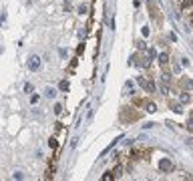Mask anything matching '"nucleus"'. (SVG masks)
I'll use <instances>...</instances> for the list:
<instances>
[{
  "instance_id": "1",
  "label": "nucleus",
  "mask_w": 193,
  "mask_h": 181,
  "mask_svg": "<svg viewBox=\"0 0 193 181\" xmlns=\"http://www.w3.org/2000/svg\"><path fill=\"white\" fill-rule=\"evenodd\" d=\"M26 67L30 68V71H38V68L42 67V60H40V57H38V54H30V57H28Z\"/></svg>"
},
{
  "instance_id": "2",
  "label": "nucleus",
  "mask_w": 193,
  "mask_h": 181,
  "mask_svg": "<svg viewBox=\"0 0 193 181\" xmlns=\"http://www.w3.org/2000/svg\"><path fill=\"white\" fill-rule=\"evenodd\" d=\"M175 169V165H173V161H171V159H161L159 161V171L161 173H171V171Z\"/></svg>"
},
{
  "instance_id": "3",
  "label": "nucleus",
  "mask_w": 193,
  "mask_h": 181,
  "mask_svg": "<svg viewBox=\"0 0 193 181\" xmlns=\"http://www.w3.org/2000/svg\"><path fill=\"white\" fill-rule=\"evenodd\" d=\"M137 83L143 87V90H147V93H155V85H153L149 79H143V77H139V79H137Z\"/></svg>"
},
{
  "instance_id": "4",
  "label": "nucleus",
  "mask_w": 193,
  "mask_h": 181,
  "mask_svg": "<svg viewBox=\"0 0 193 181\" xmlns=\"http://www.w3.org/2000/svg\"><path fill=\"white\" fill-rule=\"evenodd\" d=\"M157 60H159V64H161L163 68H165L167 64H169V57H167V53H161L159 57H157Z\"/></svg>"
},
{
  "instance_id": "5",
  "label": "nucleus",
  "mask_w": 193,
  "mask_h": 181,
  "mask_svg": "<svg viewBox=\"0 0 193 181\" xmlns=\"http://www.w3.org/2000/svg\"><path fill=\"white\" fill-rule=\"evenodd\" d=\"M179 101H181V103H183V105H187V103H189V101H191V95H189V93H187V90H183V93H181V95H179Z\"/></svg>"
},
{
  "instance_id": "6",
  "label": "nucleus",
  "mask_w": 193,
  "mask_h": 181,
  "mask_svg": "<svg viewBox=\"0 0 193 181\" xmlns=\"http://www.w3.org/2000/svg\"><path fill=\"white\" fill-rule=\"evenodd\" d=\"M145 111H147V113H155V111H157V105L153 101H147V103H145Z\"/></svg>"
},
{
  "instance_id": "7",
  "label": "nucleus",
  "mask_w": 193,
  "mask_h": 181,
  "mask_svg": "<svg viewBox=\"0 0 193 181\" xmlns=\"http://www.w3.org/2000/svg\"><path fill=\"white\" fill-rule=\"evenodd\" d=\"M191 8H193V0H183V2H181V10L183 12L191 10Z\"/></svg>"
},
{
  "instance_id": "8",
  "label": "nucleus",
  "mask_w": 193,
  "mask_h": 181,
  "mask_svg": "<svg viewBox=\"0 0 193 181\" xmlns=\"http://www.w3.org/2000/svg\"><path fill=\"white\" fill-rule=\"evenodd\" d=\"M44 97H46V99H54V97H57V90L50 89V87H46V89H44Z\"/></svg>"
},
{
  "instance_id": "9",
  "label": "nucleus",
  "mask_w": 193,
  "mask_h": 181,
  "mask_svg": "<svg viewBox=\"0 0 193 181\" xmlns=\"http://www.w3.org/2000/svg\"><path fill=\"white\" fill-rule=\"evenodd\" d=\"M58 89H61L62 93H67V90L71 89V85H68V81H61V83H58Z\"/></svg>"
},
{
  "instance_id": "10",
  "label": "nucleus",
  "mask_w": 193,
  "mask_h": 181,
  "mask_svg": "<svg viewBox=\"0 0 193 181\" xmlns=\"http://www.w3.org/2000/svg\"><path fill=\"white\" fill-rule=\"evenodd\" d=\"M111 179H115V173L113 171H107V173L103 175V181H111Z\"/></svg>"
},
{
  "instance_id": "11",
  "label": "nucleus",
  "mask_w": 193,
  "mask_h": 181,
  "mask_svg": "<svg viewBox=\"0 0 193 181\" xmlns=\"http://www.w3.org/2000/svg\"><path fill=\"white\" fill-rule=\"evenodd\" d=\"M113 173H115V179H117V177H121V175H123V167H115V171H113Z\"/></svg>"
},
{
  "instance_id": "12",
  "label": "nucleus",
  "mask_w": 193,
  "mask_h": 181,
  "mask_svg": "<svg viewBox=\"0 0 193 181\" xmlns=\"http://www.w3.org/2000/svg\"><path fill=\"white\" fill-rule=\"evenodd\" d=\"M171 111H175V113H181V105H175V103H171Z\"/></svg>"
},
{
  "instance_id": "13",
  "label": "nucleus",
  "mask_w": 193,
  "mask_h": 181,
  "mask_svg": "<svg viewBox=\"0 0 193 181\" xmlns=\"http://www.w3.org/2000/svg\"><path fill=\"white\" fill-rule=\"evenodd\" d=\"M54 113H57V115L62 113V105H61V103H57V105H54Z\"/></svg>"
},
{
  "instance_id": "14",
  "label": "nucleus",
  "mask_w": 193,
  "mask_h": 181,
  "mask_svg": "<svg viewBox=\"0 0 193 181\" xmlns=\"http://www.w3.org/2000/svg\"><path fill=\"white\" fill-rule=\"evenodd\" d=\"M183 87H185V89H191V87H193V83H191L189 79H185V81H183Z\"/></svg>"
},
{
  "instance_id": "15",
  "label": "nucleus",
  "mask_w": 193,
  "mask_h": 181,
  "mask_svg": "<svg viewBox=\"0 0 193 181\" xmlns=\"http://www.w3.org/2000/svg\"><path fill=\"white\" fill-rule=\"evenodd\" d=\"M48 145H50L53 149H57V139H54V137H53V139H48Z\"/></svg>"
},
{
  "instance_id": "16",
  "label": "nucleus",
  "mask_w": 193,
  "mask_h": 181,
  "mask_svg": "<svg viewBox=\"0 0 193 181\" xmlns=\"http://www.w3.org/2000/svg\"><path fill=\"white\" fill-rule=\"evenodd\" d=\"M22 177H24V175H22V173H20V171H16V173H14V175H12V179H22Z\"/></svg>"
},
{
  "instance_id": "17",
  "label": "nucleus",
  "mask_w": 193,
  "mask_h": 181,
  "mask_svg": "<svg viewBox=\"0 0 193 181\" xmlns=\"http://www.w3.org/2000/svg\"><path fill=\"white\" fill-rule=\"evenodd\" d=\"M30 103H32V105H36V103H38V95H32V97H30Z\"/></svg>"
},
{
  "instance_id": "18",
  "label": "nucleus",
  "mask_w": 193,
  "mask_h": 181,
  "mask_svg": "<svg viewBox=\"0 0 193 181\" xmlns=\"http://www.w3.org/2000/svg\"><path fill=\"white\" fill-rule=\"evenodd\" d=\"M141 32H143V36H149V28H147V26L141 28Z\"/></svg>"
},
{
  "instance_id": "19",
  "label": "nucleus",
  "mask_w": 193,
  "mask_h": 181,
  "mask_svg": "<svg viewBox=\"0 0 193 181\" xmlns=\"http://www.w3.org/2000/svg\"><path fill=\"white\" fill-rule=\"evenodd\" d=\"M24 90H26V93H30V90H32V85L26 83V85H24Z\"/></svg>"
},
{
  "instance_id": "20",
  "label": "nucleus",
  "mask_w": 193,
  "mask_h": 181,
  "mask_svg": "<svg viewBox=\"0 0 193 181\" xmlns=\"http://www.w3.org/2000/svg\"><path fill=\"white\" fill-rule=\"evenodd\" d=\"M79 12H80V14H85V12H87V6H85V4H83V6H79Z\"/></svg>"
},
{
  "instance_id": "21",
  "label": "nucleus",
  "mask_w": 193,
  "mask_h": 181,
  "mask_svg": "<svg viewBox=\"0 0 193 181\" xmlns=\"http://www.w3.org/2000/svg\"><path fill=\"white\" fill-rule=\"evenodd\" d=\"M187 129H189V131H193V119H189V123H187Z\"/></svg>"
},
{
  "instance_id": "22",
  "label": "nucleus",
  "mask_w": 193,
  "mask_h": 181,
  "mask_svg": "<svg viewBox=\"0 0 193 181\" xmlns=\"http://www.w3.org/2000/svg\"><path fill=\"white\" fill-rule=\"evenodd\" d=\"M191 24H193V14H191Z\"/></svg>"
}]
</instances>
